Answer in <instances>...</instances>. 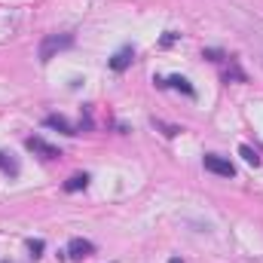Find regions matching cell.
<instances>
[{"mask_svg":"<svg viewBox=\"0 0 263 263\" xmlns=\"http://www.w3.org/2000/svg\"><path fill=\"white\" fill-rule=\"evenodd\" d=\"M202 165H205V172L220 175V178H233V175H236V165H233L230 159L217 156V153H205V156H202Z\"/></svg>","mask_w":263,"mask_h":263,"instance_id":"7a4b0ae2","label":"cell"},{"mask_svg":"<svg viewBox=\"0 0 263 263\" xmlns=\"http://www.w3.org/2000/svg\"><path fill=\"white\" fill-rule=\"evenodd\" d=\"M178 40V34L175 31H165V37H162V46H168V43H175Z\"/></svg>","mask_w":263,"mask_h":263,"instance_id":"5bb4252c","label":"cell"},{"mask_svg":"<svg viewBox=\"0 0 263 263\" xmlns=\"http://www.w3.org/2000/svg\"><path fill=\"white\" fill-rule=\"evenodd\" d=\"M25 147H28V150H34V153H40L43 159H59V156H62V150H59V147H52L49 141H43V138H37V135H31V138L25 141Z\"/></svg>","mask_w":263,"mask_h":263,"instance_id":"3957f363","label":"cell"},{"mask_svg":"<svg viewBox=\"0 0 263 263\" xmlns=\"http://www.w3.org/2000/svg\"><path fill=\"white\" fill-rule=\"evenodd\" d=\"M205 59H211V62H223L227 55H223V52H217V49H205Z\"/></svg>","mask_w":263,"mask_h":263,"instance_id":"4fadbf2b","label":"cell"},{"mask_svg":"<svg viewBox=\"0 0 263 263\" xmlns=\"http://www.w3.org/2000/svg\"><path fill=\"white\" fill-rule=\"evenodd\" d=\"M3 263H9V260H3Z\"/></svg>","mask_w":263,"mask_h":263,"instance_id":"2e32d148","label":"cell"},{"mask_svg":"<svg viewBox=\"0 0 263 263\" xmlns=\"http://www.w3.org/2000/svg\"><path fill=\"white\" fill-rule=\"evenodd\" d=\"M132 59H135V49H132V46H123L120 52H114V59H110L107 65H110V70L120 73V70H126V67L132 65Z\"/></svg>","mask_w":263,"mask_h":263,"instance_id":"5b68a950","label":"cell"},{"mask_svg":"<svg viewBox=\"0 0 263 263\" xmlns=\"http://www.w3.org/2000/svg\"><path fill=\"white\" fill-rule=\"evenodd\" d=\"M239 156H242L248 165H254V168L260 165V153H257L254 147H248V144H242V147H239Z\"/></svg>","mask_w":263,"mask_h":263,"instance_id":"9c48e42d","label":"cell"},{"mask_svg":"<svg viewBox=\"0 0 263 263\" xmlns=\"http://www.w3.org/2000/svg\"><path fill=\"white\" fill-rule=\"evenodd\" d=\"M223 80H227V83H230V80H239V83H242V80H245V73L239 70V65H236V62H230V67L223 70Z\"/></svg>","mask_w":263,"mask_h":263,"instance_id":"7c38bea8","label":"cell"},{"mask_svg":"<svg viewBox=\"0 0 263 263\" xmlns=\"http://www.w3.org/2000/svg\"><path fill=\"white\" fill-rule=\"evenodd\" d=\"M43 123H46L49 129H59V132H62V135H77V129H73V126L67 123L65 117H59V114H52V117H46Z\"/></svg>","mask_w":263,"mask_h":263,"instance_id":"8992f818","label":"cell"},{"mask_svg":"<svg viewBox=\"0 0 263 263\" xmlns=\"http://www.w3.org/2000/svg\"><path fill=\"white\" fill-rule=\"evenodd\" d=\"M0 172H3V175H9V178H15V175H18V162H15L12 156L0 153Z\"/></svg>","mask_w":263,"mask_h":263,"instance_id":"30bf717a","label":"cell"},{"mask_svg":"<svg viewBox=\"0 0 263 263\" xmlns=\"http://www.w3.org/2000/svg\"><path fill=\"white\" fill-rule=\"evenodd\" d=\"M168 263H184V260H178V257H172V260H168Z\"/></svg>","mask_w":263,"mask_h":263,"instance_id":"9a60e30c","label":"cell"},{"mask_svg":"<svg viewBox=\"0 0 263 263\" xmlns=\"http://www.w3.org/2000/svg\"><path fill=\"white\" fill-rule=\"evenodd\" d=\"M95 254V245L89 242V239H70L67 242V257L70 260H86V257H92Z\"/></svg>","mask_w":263,"mask_h":263,"instance_id":"277c9868","label":"cell"},{"mask_svg":"<svg viewBox=\"0 0 263 263\" xmlns=\"http://www.w3.org/2000/svg\"><path fill=\"white\" fill-rule=\"evenodd\" d=\"M86 187H89V175H70L65 181L67 193H77V190H86Z\"/></svg>","mask_w":263,"mask_h":263,"instance_id":"ba28073f","label":"cell"},{"mask_svg":"<svg viewBox=\"0 0 263 263\" xmlns=\"http://www.w3.org/2000/svg\"><path fill=\"white\" fill-rule=\"evenodd\" d=\"M43 248H46V242L43 239H28V251H31V257L37 260V257H43Z\"/></svg>","mask_w":263,"mask_h":263,"instance_id":"8fae6325","label":"cell"},{"mask_svg":"<svg viewBox=\"0 0 263 263\" xmlns=\"http://www.w3.org/2000/svg\"><path fill=\"white\" fill-rule=\"evenodd\" d=\"M165 86H172V89H178V92H184V95H190V98L196 95V89L190 86V80H187V77H178V73H175V77H168V83H165Z\"/></svg>","mask_w":263,"mask_h":263,"instance_id":"52a82bcc","label":"cell"},{"mask_svg":"<svg viewBox=\"0 0 263 263\" xmlns=\"http://www.w3.org/2000/svg\"><path fill=\"white\" fill-rule=\"evenodd\" d=\"M70 46H73V34H49V37H43V43H40V62L43 65L52 62L55 52L70 49Z\"/></svg>","mask_w":263,"mask_h":263,"instance_id":"6da1fadb","label":"cell"}]
</instances>
